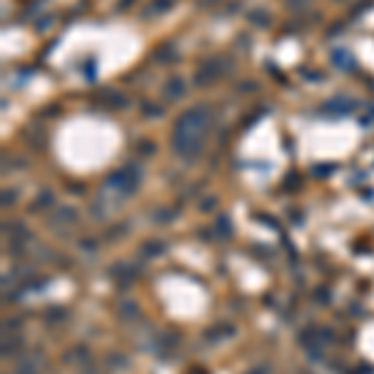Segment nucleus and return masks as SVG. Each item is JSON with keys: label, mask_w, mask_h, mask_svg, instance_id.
I'll list each match as a JSON object with an SVG mask.
<instances>
[{"label": "nucleus", "mask_w": 374, "mask_h": 374, "mask_svg": "<svg viewBox=\"0 0 374 374\" xmlns=\"http://www.w3.org/2000/svg\"><path fill=\"white\" fill-rule=\"evenodd\" d=\"M185 92V87H182V80L177 77V80H172V85H167V95L170 97H180Z\"/></svg>", "instance_id": "7ed1b4c3"}, {"label": "nucleus", "mask_w": 374, "mask_h": 374, "mask_svg": "<svg viewBox=\"0 0 374 374\" xmlns=\"http://www.w3.org/2000/svg\"><path fill=\"white\" fill-rule=\"evenodd\" d=\"M138 182H140V170L133 167V165H128V167H122V170H117L115 175L107 177V187L120 190V192H133L138 187Z\"/></svg>", "instance_id": "f03ea898"}, {"label": "nucleus", "mask_w": 374, "mask_h": 374, "mask_svg": "<svg viewBox=\"0 0 374 374\" xmlns=\"http://www.w3.org/2000/svg\"><path fill=\"white\" fill-rule=\"evenodd\" d=\"M35 372H38L35 362H23V364L15 369V374H35Z\"/></svg>", "instance_id": "20e7f679"}, {"label": "nucleus", "mask_w": 374, "mask_h": 374, "mask_svg": "<svg viewBox=\"0 0 374 374\" xmlns=\"http://www.w3.org/2000/svg\"><path fill=\"white\" fill-rule=\"evenodd\" d=\"M207 125H210V110L205 105L195 107V110H187L177 122H175V130H172V150L182 157H195L200 148H202V138L207 133Z\"/></svg>", "instance_id": "f257e3e1"}]
</instances>
